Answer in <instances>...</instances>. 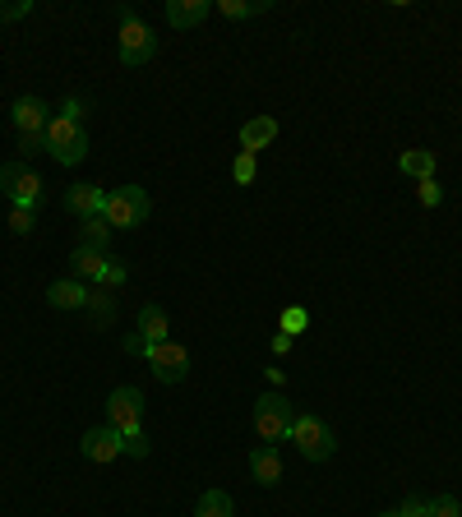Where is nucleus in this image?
<instances>
[{"label": "nucleus", "mask_w": 462, "mask_h": 517, "mask_svg": "<svg viewBox=\"0 0 462 517\" xmlns=\"http://www.w3.org/2000/svg\"><path fill=\"white\" fill-rule=\"evenodd\" d=\"M107 425L125 434L130 457H148V439H144V393L130 384H121L107 397Z\"/></svg>", "instance_id": "nucleus-1"}, {"label": "nucleus", "mask_w": 462, "mask_h": 517, "mask_svg": "<svg viewBox=\"0 0 462 517\" xmlns=\"http://www.w3.org/2000/svg\"><path fill=\"white\" fill-rule=\"evenodd\" d=\"M33 14V0H14V5H0V24H14V19H24Z\"/></svg>", "instance_id": "nucleus-28"}, {"label": "nucleus", "mask_w": 462, "mask_h": 517, "mask_svg": "<svg viewBox=\"0 0 462 517\" xmlns=\"http://www.w3.org/2000/svg\"><path fill=\"white\" fill-rule=\"evenodd\" d=\"M148 370L158 374V384H181L185 374H190V347H181V342H158V347H148Z\"/></svg>", "instance_id": "nucleus-8"}, {"label": "nucleus", "mask_w": 462, "mask_h": 517, "mask_svg": "<svg viewBox=\"0 0 462 517\" xmlns=\"http://www.w3.org/2000/svg\"><path fill=\"white\" fill-rule=\"evenodd\" d=\"M47 153L61 162V167H79L88 157V130L79 121H65V116H51L47 125Z\"/></svg>", "instance_id": "nucleus-5"}, {"label": "nucleus", "mask_w": 462, "mask_h": 517, "mask_svg": "<svg viewBox=\"0 0 462 517\" xmlns=\"http://www.w3.org/2000/svg\"><path fill=\"white\" fill-rule=\"evenodd\" d=\"M398 513H402V517H430V499H416V494H412V499H407Z\"/></svg>", "instance_id": "nucleus-31"}, {"label": "nucleus", "mask_w": 462, "mask_h": 517, "mask_svg": "<svg viewBox=\"0 0 462 517\" xmlns=\"http://www.w3.org/2000/svg\"><path fill=\"white\" fill-rule=\"evenodd\" d=\"M148 213H153V199H148L144 185H121V190H111L107 194V227L111 231H134V227H144Z\"/></svg>", "instance_id": "nucleus-2"}, {"label": "nucleus", "mask_w": 462, "mask_h": 517, "mask_svg": "<svg viewBox=\"0 0 462 517\" xmlns=\"http://www.w3.org/2000/svg\"><path fill=\"white\" fill-rule=\"evenodd\" d=\"M116 51H121V65H148L158 56V33L144 19H125L121 37H116Z\"/></svg>", "instance_id": "nucleus-7"}, {"label": "nucleus", "mask_w": 462, "mask_h": 517, "mask_svg": "<svg viewBox=\"0 0 462 517\" xmlns=\"http://www.w3.org/2000/svg\"><path fill=\"white\" fill-rule=\"evenodd\" d=\"M65 213H74L79 222H84V217H102L107 213V190H102V185H88V181L70 185V190H65Z\"/></svg>", "instance_id": "nucleus-10"}, {"label": "nucleus", "mask_w": 462, "mask_h": 517, "mask_svg": "<svg viewBox=\"0 0 462 517\" xmlns=\"http://www.w3.org/2000/svg\"><path fill=\"white\" fill-rule=\"evenodd\" d=\"M296 444V453L305 457V462H329L333 448H338V434H333V425H324L319 416H310V411H296V421H292V434H287Z\"/></svg>", "instance_id": "nucleus-4"}, {"label": "nucleus", "mask_w": 462, "mask_h": 517, "mask_svg": "<svg viewBox=\"0 0 462 517\" xmlns=\"http://www.w3.org/2000/svg\"><path fill=\"white\" fill-rule=\"evenodd\" d=\"M379 517H402V513H379Z\"/></svg>", "instance_id": "nucleus-34"}, {"label": "nucleus", "mask_w": 462, "mask_h": 517, "mask_svg": "<svg viewBox=\"0 0 462 517\" xmlns=\"http://www.w3.org/2000/svg\"><path fill=\"white\" fill-rule=\"evenodd\" d=\"M402 176H412V181H435V153L430 148H407V153L398 157Z\"/></svg>", "instance_id": "nucleus-18"}, {"label": "nucleus", "mask_w": 462, "mask_h": 517, "mask_svg": "<svg viewBox=\"0 0 462 517\" xmlns=\"http://www.w3.org/2000/svg\"><path fill=\"white\" fill-rule=\"evenodd\" d=\"M195 517H236V504H231L227 490H204L199 499V513Z\"/></svg>", "instance_id": "nucleus-21"}, {"label": "nucleus", "mask_w": 462, "mask_h": 517, "mask_svg": "<svg viewBox=\"0 0 462 517\" xmlns=\"http://www.w3.org/2000/svg\"><path fill=\"white\" fill-rule=\"evenodd\" d=\"M19 153H24V157L47 153V130H37V134H19Z\"/></svg>", "instance_id": "nucleus-26"}, {"label": "nucleus", "mask_w": 462, "mask_h": 517, "mask_svg": "<svg viewBox=\"0 0 462 517\" xmlns=\"http://www.w3.org/2000/svg\"><path fill=\"white\" fill-rule=\"evenodd\" d=\"M107 259H111V254H102V250H88V245H79V250L70 254V273H74V282H98V277H102V268H107Z\"/></svg>", "instance_id": "nucleus-17"}, {"label": "nucleus", "mask_w": 462, "mask_h": 517, "mask_svg": "<svg viewBox=\"0 0 462 517\" xmlns=\"http://www.w3.org/2000/svg\"><path fill=\"white\" fill-rule=\"evenodd\" d=\"M130 282V268L121 264V259H107V268H102V277H98V287H125Z\"/></svg>", "instance_id": "nucleus-22"}, {"label": "nucleus", "mask_w": 462, "mask_h": 517, "mask_svg": "<svg viewBox=\"0 0 462 517\" xmlns=\"http://www.w3.org/2000/svg\"><path fill=\"white\" fill-rule=\"evenodd\" d=\"M430 517H462V504L453 494H439V499H430Z\"/></svg>", "instance_id": "nucleus-25"}, {"label": "nucleus", "mask_w": 462, "mask_h": 517, "mask_svg": "<svg viewBox=\"0 0 462 517\" xmlns=\"http://www.w3.org/2000/svg\"><path fill=\"white\" fill-rule=\"evenodd\" d=\"M10 231L14 236H28L33 231V208H10Z\"/></svg>", "instance_id": "nucleus-27"}, {"label": "nucleus", "mask_w": 462, "mask_h": 517, "mask_svg": "<svg viewBox=\"0 0 462 517\" xmlns=\"http://www.w3.org/2000/svg\"><path fill=\"white\" fill-rule=\"evenodd\" d=\"M10 121H14V130L19 134H37V130H47L51 125V116H47V102H42V97H19V102H14L10 107Z\"/></svg>", "instance_id": "nucleus-11"}, {"label": "nucleus", "mask_w": 462, "mask_h": 517, "mask_svg": "<svg viewBox=\"0 0 462 517\" xmlns=\"http://www.w3.org/2000/svg\"><path fill=\"white\" fill-rule=\"evenodd\" d=\"M250 476H255L259 485H268V490H273V485L282 481V457H278V448H273V444L255 448V453H250Z\"/></svg>", "instance_id": "nucleus-16"}, {"label": "nucleus", "mask_w": 462, "mask_h": 517, "mask_svg": "<svg viewBox=\"0 0 462 517\" xmlns=\"http://www.w3.org/2000/svg\"><path fill=\"white\" fill-rule=\"evenodd\" d=\"M305 324H310V314H305L301 305H296V310H287V314H282V333H292V337H296V333H301Z\"/></svg>", "instance_id": "nucleus-30"}, {"label": "nucleus", "mask_w": 462, "mask_h": 517, "mask_svg": "<svg viewBox=\"0 0 462 517\" xmlns=\"http://www.w3.org/2000/svg\"><path fill=\"white\" fill-rule=\"evenodd\" d=\"M56 116H65V121H88V102H79V97H65L61 107H56Z\"/></svg>", "instance_id": "nucleus-24"}, {"label": "nucleus", "mask_w": 462, "mask_h": 517, "mask_svg": "<svg viewBox=\"0 0 462 517\" xmlns=\"http://www.w3.org/2000/svg\"><path fill=\"white\" fill-rule=\"evenodd\" d=\"M292 421H296V407L287 393H264L255 402V434L264 439V444H282L287 434H292Z\"/></svg>", "instance_id": "nucleus-3"}, {"label": "nucleus", "mask_w": 462, "mask_h": 517, "mask_svg": "<svg viewBox=\"0 0 462 517\" xmlns=\"http://www.w3.org/2000/svg\"><path fill=\"white\" fill-rule=\"evenodd\" d=\"M125 351H130V356H148V342L139 333H130V337H125Z\"/></svg>", "instance_id": "nucleus-32"}, {"label": "nucleus", "mask_w": 462, "mask_h": 517, "mask_svg": "<svg viewBox=\"0 0 462 517\" xmlns=\"http://www.w3.org/2000/svg\"><path fill=\"white\" fill-rule=\"evenodd\" d=\"M79 453H84V462H98V467H107V462H121V457H130V444H125V434H121V430H111V425H98V430H88V434H84Z\"/></svg>", "instance_id": "nucleus-9"}, {"label": "nucleus", "mask_w": 462, "mask_h": 517, "mask_svg": "<svg viewBox=\"0 0 462 517\" xmlns=\"http://www.w3.org/2000/svg\"><path fill=\"white\" fill-rule=\"evenodd\" d=\"M231 176H236V185H250L255 181V153H241L236 162H231Z\"/></svg>", "instance_id": "nucleus-23"}, {"label": "nucleus", "mask_w": 462, "mask_h": 517, "mask_svg": "<svg viewBox=\"0 0 462 517\" xmlns=\"http://www.w3.org/2000/svg\"><path fill=\"white\" fill-rule=\"evenodd\" d=\"M292 351V333H278L273 337V356H287Z\"/></svg>", "instance_id": "nucleus-33"}, {"label": "nucleus", "mask_w": 462, "mask_h": 517, "mask_svg": "<svg viewBox=\"0 0 462 517\" xmlns=\"http://www.w3.org/2000/svg\"><path fill=\"white\" fill-rule=\"evenodd\" d=\"M213 14L208 0H167V24L171 28H199Z\"/></svg>", "instance_id": "nucleus-14"}, {"label": "nucleus", "mask_w": 462, "mask_h": 517, "mask_svg": "<svg viewBox=\"0 0 462 517\" xmlns=\"http://www.w3.org/2000/svg\"><path fill=\"white\" fill-rule=\"evenodd\" d=\"M0 190H5L10 208H33L37 213V204H42V176L33 167H24V162H5L0 167Z\"/></svg>", "instance_id": "nucleus-6"}, {"label": "nucleus", "mask_w": 462, "mask_h": 517, "mask_svg": "<svg viewBox=\"0 0 462 517\" xmlns=\"http://www.w3.org/2000/svg\"><path fill=\"white\" fill-rule=\"evenodd\" d=\"M416 199L426 208H439V199H444V194H439V181H416Z\"/></svg>", "instance_id": "nucleus-29"}, {"label": "nucleus", "mask_w": 462, "mask_h": 517, "mask_svg": "<svg viewBox=\"0 0 462 517\" xmlns=\"http://www.w3.org/2000/svg\"><path fill=\"white\" fill-rule=\"evenodd\" d=\"M79 236H84L79 245H88V250H102V254H107V241H111L107 217H84V222H79Z\"/></svg>", "instance_id": "nucleus-19"}, {"label": "nucleus", "mask_w": 462, "mask_h": 517, "mask_svg": "<svg viewBox=\"0 0 462 517\" xmlns=\"http://www.w3.org/2000/svg\"><path fill=\"white\" fill-rule=\"evenodd\" d=\"M213 10H218L222 19H250V14L273 10V0H218Z\"/></svg>", "instance_id": "nucleus-20"}, {"label": "nucleus", "mask_w": 462, "mask_h": 517, "mask_svg": "<svg viewBox=\"0 0 462 517\" xmlns=\"http://www.w3.org/2000/svg\"><path fill=\"white\" fill-rule=\"evenodd\" d=\"M134 333L144 337L148 347H158V342H167V333H171L167 310H162V305H144V310H139V319H134Z\"/></svg>", "instance_id": "nucleus-15"}, {"label": "nucleus", "mask_w": 462, "mask_h": 517, "mask_svg": "<svg viewBox=\"0 0 462 517\" xmlns=\"http://www.w3.org/2000/svg\"><path fill=\"white\" fill-rule=\"evenodd\" d=\"M47 305L51 310H88V305H93V291H88V282L65 277V282H51L47 287Z\"/></svg>", "instance_id": "nucleus-12"}, {"label": "nucleus", "mask_w": 462, "mask_h": 517, "mask_svg": "<svg viewBox=\"0 0 462 517\" xmlns=\"http://www.w3.org/2000/svg\"><path fill=\"white\" fill-rule=\"evenodd\" d=\"M278 139V121L273 116H255V121H245L241 125V153H264L268 144Z\"/></svg>", "instance_id": "nucleus-13"}]
</instances>
